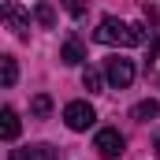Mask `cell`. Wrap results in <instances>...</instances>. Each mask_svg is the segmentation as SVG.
<instances>
[{"instance_id": "obj_5", "label": "cell", "mask_w": 160, "mask_h": 160, "mask_svg": "<svg viewBox=\"0 0 160 160\" xmlns=\"http://www.w3.org/2000/svg\"><path fill=\"white\" fill-rule=\"evenodd\" d=\"M0 15H4V22H8V30H11L15 38H30V15H26L15 0H8V4L0 8Z\"/></svg>"}, {"instance_id": "obj_10", "label": "cell", "mask_w": 160, "mask_h": 160, "mask_svg": "<svg viewBox=\"0 0 160 160\" xmlns=\"http://www.w3.org/2000/svg\"><path fill=\"white\" fill-rule=\"evenodd\" d=\"M19 78V67H15V56H0V82H4V89H11Z\"/></svg>"}, {"instance_id": "obj_9", "label": "cell", "mask_w": 160, "mask_h": 160, "mask_svg": "<svg viewBox=\"0 0 160 160\" xmlns=\"http://www.w3.org/2000/svg\"><path fill=\"white\" fill-rule=\"evenodd\" d=\"M130 116H134L138 123H149V119H157V116H160V101H153V97H149V101H138V104L130 108Z\"/></svg>"}, {"instance_id": "obj_13", "label": "cell", "mask_w": 160, "mask_h": 160, "mask_svg": "<svg viewBox=\"0 0 160 160\" xmlns=\"http://www.w3.org/2000/svg\"><path fill=\"white\" fill-rule=\"evenodd\" d=\"M38 22H41V26H52V22H56V15H52L48 4H38Z\"/></svg>"}, {"instance_id": "obj_8", "label": "cell", "mask_w": 160, "mask_h": 160, "mask_svg": "<svg viewBox=\"0 0 160 160\" xmlns=\"http://www.w3.org/2000/svg\"><path fill=\"white\" fill-rule=\"evenodd\" d=\"M0 134H4V142H15L19 138V116H15V108H4L0 112Z\"/></svg>"}, {"instance_id": "obj_7", "label": "cell", "mask_w": 160, "mask_h": 160, "mask_svg": "<svg viewBox=\"0 0 160 160\" xmlns=\"http://www.w3.org/2000/svg\"><path fill=\"white\" fill-rule=\"evenodd\" d=\"M11 160H56L48 145H22V149H11Z\"/></svg>"}, {"instance_id": "obj_1", "label": "cell", "mask_w": 160, "mask_h": 160, "mask_svg": "<svg viewBox=\"0 0 160 160\" xmlns=\"http://www.w3.org/2000/svg\"><path fill=\"white\" fill-rule=\"evenodd\" d=\"M145 30L138 22H123V19H101V26L93 30V41L101 45H119V48H134V45H145Z\"/></svg>"}, {"instance_id": "obj_3", "label": "cell", "mask_w": 160, "mask_h": 160, "mask_svg": "<svg viewBox=\"0 0 160 160\" xmlns=\"http://www.w3.org/2000/svg\"><path fill=\"white\" fill-rule=\"evenodd\" d=\"M104 78H108L112 89H127V86L134 82V63L123 60V56H112V60L104 63Z\"/></svg>"}, {"instance_id": "obj_2", "label": "cell", "mask_w": 160, "mask_h": 160, "mask_svg": "<svg viewBox=\"0 0 160 160\" xmlns=\"http://www.w3.org/2000/svg\"><path fill=\"white\" fill-rule=\"evenodd\" d=\"M123 134L116 127H104V130H97V142H93V149L101 153V160H119L123 157Z\"/></svg>"}, {"instance_id": "obj_12", "label": "cell", "mask_w": 160, "mask_h": 160, "mask_svg": "<svg viewBox=\"0 0 160 160\" xmlns=\"http://www.w3.org/2000/svg\"><path fill=\"white\" fill-rule=\"evenodd\" d=\"M82 86H86L89 93H101V71H97V67H86V71H82Z\"/></svg>"}, {"instance_id": "obj_4", "label": "cell", "mask_w": 160, "mask_h": 160, "mask_svg": "<svg viewBox=\"0 0 160 160\" xmlns=\"http://www.w3.org/2000/svg\"><path fill=\"white\" fill-rule=\"evenodd\" d=\"M97 119V112H93V104H86V101H71L67 108H63V123L71 127V130H89Z\"/></svg>"}, {"instance_id": "obj_15", "label": "cell", "mask_w": 160, "mask_h": 160, "mask_svg": "<svg viewBox=\"0 0 160 160\" xmlns=\"http://www.w3.org/2000/svg\"><path fill=\"white\" fill-rule=\"evenodd\" d=\"M157 157H160V138H157Z\"/></svg>"}, {"instance_id": "obj_6", "label": "cell", "mask_w": 160, "mask_h": 160, "mask_svg": "<svg viewBox=\"0 0 160 160\" xmlns=\"http://www.w3.org/2000/svg\"><path fill=\"white\" fill-rule=\"evenodd\" d=\"M82 60H86V48H82V41H78V38L63 41V48H60V63H67V67H78Z\"/></svg>"}, {"instance_id": "obj_11", "label": "cell", "mask_w": 160, "mask_h": 160, "mask_svg": "<svg viewBox=\"0 0 160 160\" xmlns=\"http://www.w3.org/2000/svg\"><path fill=\"white\" fill-rule=\"evenodd\" d=\"M30 112H34L38 119H45V116L52 112V101H48V93H38V97L30 101Z\"/></svg>"}, {"instance_id": "obj_14", "label": "cell", "mask_w": 160, "mask_h": 160, "mask_svg": "<svg viewBox=\"0 0 160 160\" xmlns=\"http://www.w3.org/2000/svg\"><path fill=\"white\" fill-rule=\"evenodd\" d=\"M60 4H63L71 15H82V11H86V0H60Z\"/></svg>"}]
</instances>
